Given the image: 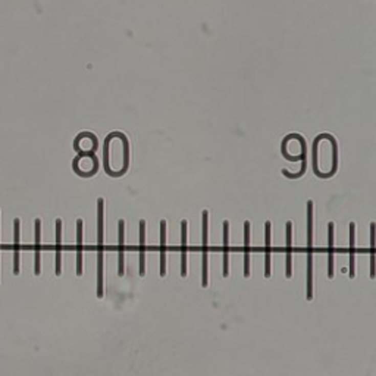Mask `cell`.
I'll return each instance as SVG.
<instances>
[{
	"label": "cell",
	"mask_w": 376,
	"mask_h": 376,
	"mask_svg": "<svg viewBox=\"0 0 376 376\" xmlns=\"http://www.w3.org/2000/svg\"><path fill=\"white\" fill-rule=\"evenodd\" d=\"M313 169L320 178H329L338 169V144L330 134H320L313 141Z\"/></svg>",
	"instance_id": "6da1fadb"
},
{
	"label": "cell",
	"mask_w": 376,
	"mask_h": 376,
	"mask_svg": "<svg viewBox=\"0 0 376 376\" xmlns=\"http://www.w3.org/2000/svg\"><path fill=\"white\" fill-rule=\"evenodd\" d=\"M103 158H104V169L110 175L114 162L119 166V173H125L129 165V141L125 134L115 131L110 132L104 140V150H103Z\"/></svg>",
	"instance_id": "7a4b0ae2"
},
{
	"label": "cell",
	"mask_w": 376,
	"mask_h": 376,
	"mask_svg": "<svg viewBox=\"0 0 376 376\" xmlns=\"http://www.w3.org/2000/svg\"><path fill=\"white\" fill-rule=\"evenodd\" d=\"M307 275H306V298H313V202L308 200L307 206Z\"/></svg>",
	"instance_id": "3957f363"
},
{
	"label": "cell",
	"mask_w": 376,
	"mask_h": 376,
	"mask_svg": "<svg viewBox=\"0 0 376 376\" xmlns=\"http://www.w3.org/2000/svg\"><path fill=\"white\" fill-rule=\"evenodd\" d=\"M281 151L288 160H301L306 162V140L300 134H288L282 140Z\"/></svg>",
	"instance_id": "277c9868"
},
{
	"label": "cell",
	"mask_w": 376,
	"mask_h": 376,
	"mask_svg": "<svg viewBox=\"0 0 376 376\" xmlns=\"http://www.w3.org/2000/svg\"><path fill=\"white\" fill-rule=\"evenodd\" d=\"M103 207L104 200H97V297H103Z\"/></svg>",
	"instance_id": "5b68a950"
},
{
	"label": "cell",
	"mask_w": 376,
	"mask_h": 376,
	"mask_svg": "<svg viewBox=\"0 0 376 376\" xmlns=\"http://www.w3.org/2000/svg\"><path fill=\"white\" fill-rule=\"evenodd\" d=\"M74 147L78 153H94L97 148V137L92 132H81L75 138Z\"/></svg>",
	"instance_id": "8992f818"
},
{
	"label": "cell",
	"mask_w": 376,
	"mask_h": 376,
	"mask_svg": "<svg viewBox=\"0 0 376 376\" xmlns=\"http://www.w3.org/2000/svg\"><path fill=\"white\" fill-rule=\"evenodd\" d=\"M203 216V269H202V285L207 286L209 284V276H207V249H209V242H207V234H209V212L203 210L202 213Z\"/></svg>",
	"instance_id": "52a82bcc"
},
{
	"label": "cell",
	"mask_w": 376,
	"mask_h": 376,
	"mask_svg": "<svg viewBox=\"0 0 376 376\" xmlns=\"http://www.w3.org/2000/svg\"><path fill=\"white\" fill-rule=\"evenodd\" d=\"M118 234H119V239H118V275L124 276L125 271H124V234H125V220L121 219L118 224Z\"/></svg>",
	"instance_id": "ba28073f"
},
{
	"label": "cell",
	"mask_w": 376,
	"mask_h": 376,
	"mask_svg": "<svg viewBox=\"0 0 376 376\" xmlns=\"http://www.w3.org/2000/svg\"><path fill=\"white\" fill-rule=\"evenodd\" d=\"M250 222H244V276H250Z\"/></svg>",
	"instance_id": "9c48e42d"
},
{
	"label": "cell",
	"mask_w": 376,
	"mask_h": 376,
	"mask_svg": "<svg viewBox=\"0 0 376 376\" xmlns=\"http://www.w3.org/2000/svg\"><path fill=\"white\" fill-rule=\"evenodd\" d=\"M140 275L146 274V220H140Z\"/></svg>",
	"instance_id": "30bf717a"
},
{
	"label": "cell",
	"mask_w": 376,
	"mask_h": 376,
	"mask_svg": "<svg viewBox=\"0 0 376 376\" xmlns=\"http://www.w3.org/2000/svg\"><path fill=\"white\" fill-rule=\"evenodd\" d=\"M166 275V220H160V276Z\"/></svg>",
	"instance_id": "8fae6325"
},
{
	"label": "cell",
	"mask_w": 376,
	"mask_h": 376,
	"mask_svg": "<svg viewBox=\"0 0 376 376\" xmlns=\"http://www.w3.org/2000/svg\"><path fill=\"white\" fill-rule=\"evenodd\" d=\"M293 222H286V278H291L293 275Z\"/></svg>",
	"instance_id": "7c38bea8"
},
{
	"label": "cell",
	"mask_w": 376,
	"mask_h": 376,
	"mask_svg": "<svg viewBox=\"0 0 376 376\" xmlns=\"http://www.w3.org/2000/svg\"><path fill=\"white\" fill-rule=\"evenodd\" d=\"M271 229H272V225H271V220H266L264 224V251H266V260H264V275L266 278H271V253H272V249H271Z\"/></svg>",
	"instance_id": "4fadbf2b"
},
{
	"label": "cell",
	"mask_w": 376,
	"mask_h": 376,
	"mask_svg": "<svg viewBox=\"0 0 376 376\" xmlns=\"http://www.w3.org/2000/svg\"><path fill=\"white\" fill-rule=\"evenodd\" d=\"M13 234H15V241H13V274H19V219L13 220Z\"/></svg>",
	"instance_id": "5bb4252c"
},
{
	"label": "cell",
	"mask_w": 376,
	"mask_h": 376,
	"mask_svg": "<svg viewBox=\"0 0 376 376\" xmlns=\"http://www.w3.org/2000/svg\"><path fill=\"white\" fill-rule=\"evenodd\" d=\"M56 272L57 276L62 274V220L56 219Z\"/></svg>",
	"instance_id": "9a60e30c"
},
{
	"label": "cell",
	"mask_w": 376,
	"mask_h": 376,
	"mask_svg": "<svg viewBox=\"0 0 376 376\" xmlns=\"http://www.w3.org/2000/svg\"><path fill=\"white\" fill-rule=\"evenodd\" d=\"M187 232H188V222L184 219L181 222V251H183V259H181V276H187Z\"/></svg>",
	"instance_id": "2e32d148"
},
{
	"label": "cell",
	"mask_w": 376,
	"mask_h": 376,
	"mask_svg": "<svg viewBox=\"0 0 376 376\" xmlns=\"http://www.w3.org/2000/svg\"><path fill=\"white\" fill-rule=\"evenodd\" d=\"M334 222L328 225V278H334Z\"/></svg>",
	"instance_id": "e0dca14e"
},
{
	"label": "cell",
	"mask_w": 376,
	"mask_h": 376,
	"mask_svg": "<svg viewBox=\"0 0 376 376\" xmlns=\"http://www.w3.org/2000/svg\"><path fill=\"white\" fill-rule=\"evenodd\" d=\"M229 222L225 220L224 222V278H227L229 274Z\"/></svg>",
	"instance_id": "ac0fdd59"
},
{
	"label": "cell",
	"mask_w": 376,
	"mask_h": 376,
	"mask_svg": "<svg viewBox=\"0 0 376 376\" xmlns=\"http://www.w3.org/2000/svg\"><path fill=\"white\" fill-rule=\"evenodd\" d=\"M77 274L82 275V220H77Z\"/></svg>",
	"instance_id": "d6986e66"
},
{
	"label": "cell",
	"mask_w": 376,
	"mask_h": 376,
	"mask_svg": "<svg viewBox=\"0 0 376 376\" xmlns=\"http://www.w3.org/2000/svg\"><path fill=\"white\" fill-rule=\"evenodd\" d=\"M356 276V224H350V278Z\"/></svg>",
	"instance_id": "ffe728a7"
},
{
	"label": "cell",
	"mask_w": 376,
	"mask_h": 376,
	"mask_svg": "<svg viewBox=\"0 0 376 376\" xmlns=\"http://www.w3.org/2000/svg\"><path fill=\"white\" fill-rule=\"evenodd\" d=\"M40 235H41V220H40V219H35V247H34L35 275H40V250H41V246H40Z\"/></svg>",
	"instance_id": "44dd1931"
},
{
	"label": "cell",
	"mask_w": 376,
	"mask_h": 376,
	"mask_svg": "<svg viewBox=\"0 0 376 376\" xmlns=\"http://www.w3.org/2000/svg\"><path fill=\"white\" fill-rule=\"evenodd\" d=\"M370 278L375 279V222L370 224Z\"/></svg>",
	"instance_id": "7402d4cb"
}]
</instances>
